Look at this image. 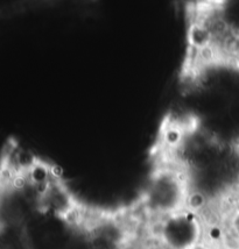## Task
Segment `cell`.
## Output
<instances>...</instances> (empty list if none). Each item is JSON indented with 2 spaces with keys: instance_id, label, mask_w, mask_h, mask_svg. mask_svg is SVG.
Listing matches in <instances>:
<instances>
[{
  "instance_id": "6da1fadb",
  "label": "cell",
  "mask_w": 239,
  "mask_h": 249,
  "mask_svg": "<svg viewBox=\"0 0 239 249\" xmlns=\"http://www.w3.org/2000/svg\"><path fill=\"white\" fill-rule=\"evenodd\" d=\"M155 235L162 249H196L205 240V227L199 213L186 207L158 219Z\"/></svg>"
}]
</instances>
